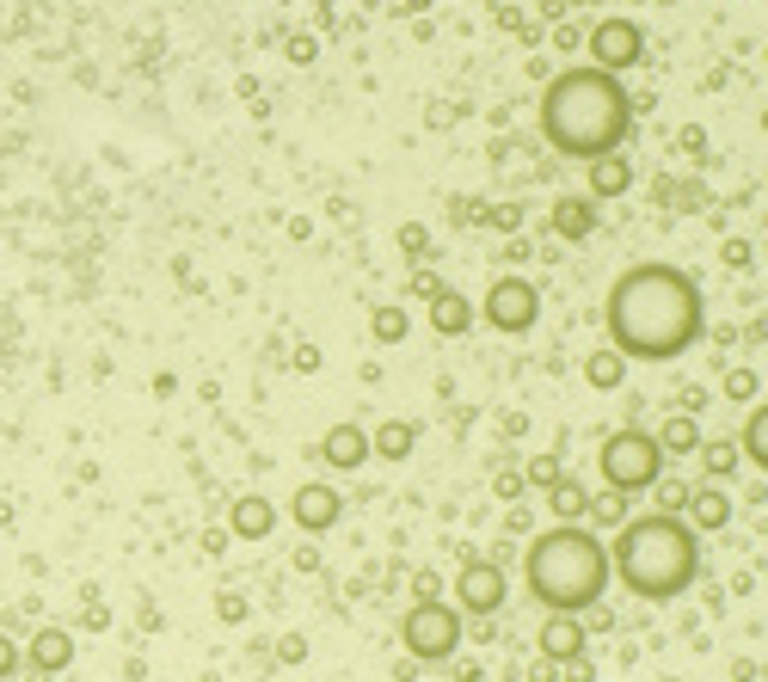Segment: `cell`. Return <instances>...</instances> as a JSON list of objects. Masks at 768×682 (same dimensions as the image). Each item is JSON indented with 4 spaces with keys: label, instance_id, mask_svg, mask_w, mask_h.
<instances>
[{
    "label": "cell",
    "instance_id": "obj_1",
    "mask_svg": "<svg viewBox=\"0 0 768 682\" xmlns=\"http://www.w3.org/2000/svg\"><path fill=\"white\" fill-rule=\"evenodd\" d=\"M609 345L627 363H670L701 338L707 308L689 271L676 265H634L609 283Z\"/></svg>",
    "mask_w": 768,
    "mask_h": 682
},
{
    "label": "cell",
    "instance_id": "obj_2",
    "mask_svg": "<svg viewBox=\"0 0 768 682\" xmlns=\"http://www.w3.org/2000/svg\"><path fill=\"white\" fill-rule=\"evenodd\" d=\"M627 123H634V99H627L622 74H603V68H566L547 81L542 99V135L547 147H559L566 161H596L622 147Z\"/></svg>",
    "mask_w": 768,
    "mask_h": 682
},
{
    "label": "cell",
    "instance_id": "obj_3",
    "mask_svg": "<svg viewBox=\"0 0 768 682\" xmlns=\"http://www.w3.org/2000/svg\"><path fill=\"white\" fill-rule=\"evenodd\" d=\"M609 541L596 536L590 522H554L529 541L523 560V584L535 590L547 615H590L603 590H609Z\"/></svg>",
    "mask_w": 768,
    "mask_h": 682
},
{
    "label": "cell",
    "instance_id": "obj_4",
    "mask_svg": "<svg viewBox=\"0 0 768 682\" xmlns=\"http://www.w3.org/2000/svg\"><path fill=\"white\" fill-rule=\"evenodd\" d=\"M609 572L622 578L634 597L670 602L695 584V572H701V541H695V529L683 517H664V510L627 517L609 541Z\"/></svg>",
    "mask_w": 768,
    "mask_h": 682
},
{
    "label": "cell",
    "instance_id": "obj_5",
    "mask_svg": "<svg viewBox=\"0 0 768 682\" xmlns=\"http://www.w3.org/2000/svg\"><path fill=\"white\" fill-rule=\"evenodd\" d=\"M467 628H462V609L449 602H412L406 621H400V645H406L412 664H449L462 652Z\"/></svg>",
    "mask_w": 768,
    "mask_h": 682
},
{
    "label": "cell",
    "instance_id": "obj_6",
    "mask_svg": "<svg viewBox=\"0 0 768 682\" xmlns=\"http://www.w3.org/2000/svg\"><path fill=\"white\" fill-rule=\"evenodd\" d=\"M596 468H603V486H609V492L634 498L664 474V449H658V437H646L639 425H627V430H615V437L603 442V461H596Z\"/></svg>",
    "mask_w": 768,
    "mask_h": 682
},
{
    "label": "cell",
    "instance_id": "obj_7",
    "mask_svg": "<svg viewBox=\"0 0 768 682\" xmlns=\"http://www.w3.org/2000/svg\"><path fill=\"white\" fill-rule=\"evenodd\" d=\"M479 320H486L492 333H529V326L542 320V289H535L529 277H498L486 289V302H479Z\"/></svg>",
    "mask_w": 768,
    "mask_h": 682
},
{
    "label": "cell",
    "instance_id": "obj_8",
    "mask_svg": "<svg viewBox=\"0 0 768 682\" xmlns=\"http://www.w3.org/2000/svg\"><path fill=\"white\" fill-rule=\"evenodd\" d=\"M646 62V31L634 19H596L590 26V68L603 74H627V68Z\"/></svg>",
    "mask_w": 768,
    "mask_h": 682
},
{
    "label": "cell",
    "instance_id": "obj_9",
    "mask_svg": "<svg viewBox=\"0 0 768 682\" xmlns=\"http://www.w3.org/2000/svg\"><path fill=\"white\" fill-rule=\"evenodd\" d=\"M504 566L498 560H467L462 566V578H455V609L462 615H474V621H492L504 609Z\"/></svg>",
    "mask_w": 768,
    "mask_h": 682
},
{
    "label": "cell",
    "instance_id": "obj_10",
    "mask_svg": "<svg viewBox=\"0 0 768 682\" xmlns=\"http://www.w3.org/2000/svg\"><path fill=\"white\" fill-rule=\"evenodd\" d=\"M290 517H295L302 536H326V529H338V517H345V492L326 486V480H307V486H295Z\"/></svg>",
    "mask_w": 768,
    "mask_h": 682
},
{
    "label": "cell",
    "instance_id": "obj_11",
    "mask_svg": "<svg viewBox=\"0 0 768 682\" xmlns=\"http://www.w3.org/2000/svg\"><path fill=\"white\" fill-rule=\"evenodd\" d=\"M320 461H326V468H338V474H357L363 461H370V430L363 425H332L326 437H320Z\"/></svg>",
    "mask_w": 768,
    "mask_h": 682
},
{
    "label": "cell",
    "instance_id": "obj_12",
    "mask_svg": "<svg viewBox=\"0 0 768 682\" xmlns=\"http://www.w3.org/2000/svg\"><path fill=\"white\" fill-rule=\"evenodd\" d=\"M277 529V505L265 492H240L228 510V541H265Z\"/></svg>",
    "mask_w": 768,
    "mask_h": 682
},
{
    "label": "cell",
    "instance_id": "obj_13",
    "mask_svg": "<svg viewBox=\"0 0 768 682\" xmlns=\"http://www.w3.org/2000/svg\"><path fill=\"white\" fill-rule=\"evenodd\" d=\"M634 185V166H627L622 147H609V154H596V161H584V197H622V191Z\"/></svg>",
    "mask_w": 768,
    "mask_h": 682
},
{
    "label": "cell",
    "instance_id": "obj_14",
    "mask_svg": "<svg viewBox=\"0 0 768 682\" xmlns=\"http://www.w3.org/2000/svg\"><path fill=\"white\" fill-rule=\"evenodd\" d=\"M74 664V633L68 628H38L31 633V682H50L55 670Z\"/></svg>",
    "mask_w": 768,
    "mask_h": 682
},
{
    "label": "cell",
    "instance_id": "obj_15",
    "mask_svg": "<svg viewBox=\"0 0 768 682\" xmlns=\"http://www.w3.org/2000/svg\"><path fill=\"white\" fill-rule=\"evenodd\" d=\"M683 510H689L683 522H689L695 536H714V529H726V522H731V498H726V492H714V486L689 492V505H683Z\"/></svg>",
    "mask_w": 768,
    "mask_h": 682
},
{
    "label": "cell",
    "instance_id": "obj_16",
    "mask_svg": "<svg viewBox=\"0 0 768 682\" xmlns=\"http://www.w3.org/2000/svg\"><path fill=\"white\" fill-rule=\"evenodd\" d=\"M584 652V621L578 615H547L542 628V658H554V664H566V658Z\"/></svg>",
    "mask_w": 768,
    "mask_h": 682
},
{
    "label": "cell",
    "instance_id": "obj_17",
    "mask_svg": "<svg viewBox=\"0 0 768 682\" xmlns=\"http://www.w3.org/2000/svg\"><path fill=\"white\" fill-rule=\"evenodd\" d=\"M412 449H418V425L412 418H387L382 430H370V455H382V461H406Z\"/></svg>",
    "mask_w": 768,
    "mask_h": 682
},
{
    "label": "cell",
    "instance_id": "obj_18",
    "mask_svg": "<svg viewBox=\"0 0 768 682\" xmlns=\"http://www.w3.org/2000/svg\"><path fill=\"white\" fill-rule=\"evenodd\" d=\"M584 381H590L596 394H615L627 381V357L615 345H596L590 357H584Z\"/></svg>",
    "mask_w": 768,
    "mask_h": 682
},
{
    "label": "cell",
    "instance_id": "obj_19",
    "mask_svg": "<svg viewBox=\"0 0 768 682\" xmlns=\"http://www.w3.org/2000/svg\"><path fill=\"white\" fill-rule=\"evenodd\" d=\"M431 326H437L443 338H462L467 326H474V302H467V295H455V289L431 295Z\"/></svg>",
    "mask_w": 768,
    "mask_h": 682
},
{
    "label": "cell",
    "instance_id": "obj_20",
    "mask_svg": "<svg viewBox=\"0 0 768 682\" xmlns=\"http://www.w3.org/2000/svg\"><path fill=\"white\" fill-rule=\"evenodd\" d=\"M596 227V197H559L554 203V234L559 241H584Z\"/></svg>",
    "mask_w": 768,
    "mask_h": 682
},
{
    "label": "cell",
    "instance_id": "obj_21",
    "mask_svg": "<svg viewBox=\"0 0 768 682\" xmlns=\"http://www.w3.org/2000/svg\"><path fill=\"white\" fill-rule=\"evenodd\" d=\"M584 505H590V486L572 480V474H559V480L547 486V510H554L559 522H584Z\"/></svg>",
    "mask_w": 768,
    "mask_h": 682
},
{
    "label": "cell",
    "instance_id": "obj_22",
    "mask_svg": "<svg viewBox=\"0 0 768 682\" xmlns=\"http://www.w3.org/2000/svg\"><path fill=\"white\" fill-rule=\"evenodd\" d=\"M658 449H664V455H695V449H701V425H695V413H676V418H664V430H658Z\"/></svg>",
    "mask_w": 768,
    "mask_h": 682
},
{
    "label": "cell",
    "instance_id": "obj_23",
    "mask_svg": "<svg viewBox=\"0 0 768 682\" xmlns=\"http://www.w3.org/2000/svg\"><path fill=\"white\" fill-rule=\"evenodd\" d=\"M584 522H590L596 536H603V529H622L627 522V492H590V505H584Z\"/></svg>",
    "mask_w": 768,
    "mask_h": 682
},
{
    "label": "cell",
    "instance_id": "obj_24",
    "mask_svg": "<svg viewBox=\"0 0 768 682\" xmlns=\"http://www.w3.org/2000/svg\"><path fill=\"white\" fill-rule=\"evenodd\" d=\"M370 333H375V345H406V333H412V314L400 308V302H382V308L370 314Z\"/></svg>",
    "mask_w": 768,
    "mask_h": 682
},
{
    "label": "cell",
    "instance_id": "obj_25",
    "mask_svg": "<svg viewBox=\"0 0 768 682\" xmlns=\"http://www.w3.org/2000/svg\"><path fill=\"white\" fill-rule=\"evenodd\" d=\"M701 468H707V480H731V474L744 468L738 442H731V437H719V442H701Z\"/></svg>",
    "mask_w": 768,
    "mask_h": 682
},
{
    "label": "cell",
    "instance_id": "obj_26",
    "mask_svg": "<svg viewBox=\"0 0 768 682\" xmlns=\"http://www.w3.org/2000/svg\"><path fill=\"white\" fill-rule=\"evenodd\" d=\"M738 455H750V468H768V413L762 406H750V425H744V437H738Z\"/></svg>",
    "mask_w": 768,
    "mask_h": 682
},
{
    "label": "cell",
    "instance_id": "obj_27",
    "mask_svg": "<svg viewBox=\"0 0 768 682\" xmlns=\"http://www.w3.org/2000/svg\"><path fill=\"white\" fill-rule=\"evenodd\" d=\"M559 474H566V461H559L554 449H547V455H529V461H523V486H529V492H547Z\"/></svg>",
    "mask_w": 768,
    "mask_h": 682
},
{
    "label": "cell",
    "instance_id": "obj_28",
    "mask_svg": "<svg viewBox=\"0 0 768 682\" xmlns=\"http://www.w3.org/2000/svg\"><path fill=\"white\" fill-rule=\"evenodd\" d=\"M726 400L756 406V400H762V375H756V369H731V375H726Z\"/></svg>",
    "mask_w": 768,
    "mask_h": 682
},
{
    "label": "cell",
    "instance_id": "obj_29",
    "mask_svg": "<svg viewBox=\"0 0 768 682\" xmlns=\"http://www.w3.org/2000/svg\"><path fill=\"white\" fill-rule=\"evenodd\" d=\"M651 486H658V510H664V517H683V505H689V492H695V486H683V480H664V474H658V480H651Z\"/></svg>",
    "mask_w": 768,
    "mask_h": 682
},
{
    "label": "cell",
    "instance_id": "obj_30",
    "mask_svg": "<svg viewBox=\"0 0 768 682\" xmlns=\"http://www.w3.org/2000/svg\"><path fill=\"white\" fill-rule=\"evenodd\" d=\"M252 615V602H246V590H222L215 597V621H228V628H240V621Z\"/></svg>",
    "mask_w": 768,
    "mask_h": 682
},
{
    "label": "cell",
    "instance_id": "obj_31",
    "mask_svg": "<svg viewBox=\"0 0 768 682\" xmlns=\"http://www.w3.org/2000/svg\"><path fill=\"white\" fill-rule=\"evenodd\" d=\"M400 246H406L412 258H431V234H424V222H406V227H400Z\"/></svg>",
    "mask_w": 768,
    "mask_h": 682
},
{
    "label": "cell",
    "instance_id": "obj_32",
    "mask_svg": "<svg viewBox=\"0 0 768 682\" xmlns=\"http://www.w3.org/2000/svg\"><path fill=\"white\" fill-rule=\"evenodd\" d=\"M492 492H498V498H511V505H517V498L529 492V486H523V468H504L498 480H492Z\"/></svg>",
    "mask_w": 768,
    "mask_h": 682
},
{
    "label": "cell",
    "instance_id": "obj_33",
    "mask_svg": "<svg viewBox=\"0 0 768 682\" xmlns=\"http://www.w3.org/2000/svg\"><path fill=\"white\" fill-rule=\"evenodd\" d=\"M412 597H418V602H443V572H418V578H412Z\"/></svg>",
    "mask_w": 768,
    "mask_h": 682
},
{
    "label": "cell",
    "instance_id": "obj_34",
    "mask_svg": "<svg viewBox=\"0 0 768 682\" xmlns=\"http://www.w3.org/2000/svg\"><path fill=\"white\" fill-rule=\"evenodd\" d=\"M449 289V283L437 277V271H418V277H412V295H418V302H431V295H443Z\"/></svg>",
    "mask_w": 768,
    "mask_h": 682
},
{
    "label": "cell",
    "instance_id": "obj_35",
    "mask_svg": "<svg viewBox=\"0 0 768 682\" xmlns=\"http://www.w3.org/2000/svg\"><path fill=\"white\" fill-rule=\"evenodd\" d=\"M13 670H19V645L0 633V682H13Z\"/></svg>",
    "mask_w": 768,
    "mask_h": 682
},
{
    "label": "cell",
    "instance_id": "obj_36",
    "mask_svg": "<svg viewBox=\"0 0 768 682\" xmlns=\"http://www.w3.org/2000/svg\"><path fill=\"white\" fill-rule=\"evenodd\" d=\"M566 682H596V670H590V658H566Z\"/></svg>",
    "mask_w": 768,
    "mask_h": 682
},
{
    "label": "cell",
    "instance_id": "obj_37",
    "mask_svg": "<svg viewBox=\"0 0 768 682\" xmlns=\"http://www.w3.org/2000/svg\"><path fill=\"white\" fill-rule=\"evenodd\" d=\"M529 682H559V664H554V658H535V664H529Z\"/></svg>",
    "mask_w": 768,
    "mask_h": 682
},
{
    "label": "cell",
    "instance_id": "obj_38",
    "mask_svg": "<svg viewBox=\"0 0 768 682\" xmlns=\"http://www.w3.org/2000/svg\"><path fill=\"white\" fill-rule=\"evenodd\" d=\"M283 664H302V658H307V640H295V633H290V640H283Z\"/></svg>",
    "mask_w": 768,
    "mask_h": 682
}]
</instances>
